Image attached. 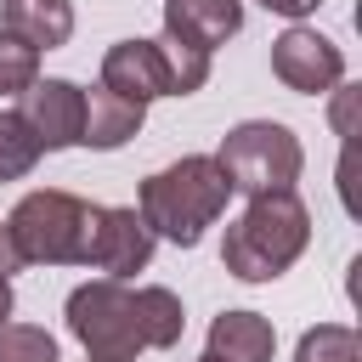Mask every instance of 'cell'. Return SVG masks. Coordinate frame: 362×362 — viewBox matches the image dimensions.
<instances>
[{"label":"cell","mask_w":362,"mask_h":362,"mask_svg":"<svg viewBox=\"0 0 362 362\" xmlns=\"http://www.w3.org/2000/svg\"><path fill=\"white\" fill-rule=\"evenodd\" d=\"M232 204V181L215 164V153H187L164 170H153L136 192V215L147 221L153 238H170L181 249H192L204 238V226H215Z\"/></svg>","instance_id":"6da1fadb"},{"label":"cell","mask_w":362,"mask_h":362,"mask_svg":"<svg viewBox=\"0 0 362 362\" xmlns=\"http://www.w3.org/2000/svg\"><path fill=\"white\" fill-rule=\"evenodd\" d=\"M311 243V209L300 192H260L243 204V215L226 226L221 260L238 283H272L283 277Z\"/></svg>","instance_id":"7a4b0ae2"},{"label":"cell","mask_w":362,"mask_h":362,"mask_svg":"<svg viewBox=\"0 0 362 362\" xmlns=\"http://www.w3.org/2000/svg\"><path fill=\"white\" fill-rule=\"evenodd\" d=\"M96 215H102V204L62 192V187H40V192L17 198V209L6 215V232L23 255V266H85Z\"/></svg>","instance_id":"3957f363"},{"label":"cell","mask_w":362,"mask_h":362,"mask_svg":"<svg viewBox=\"0 0 362 362\" xmlns=\"http://www.w3.org/2000/svg\"><path fill=\"white\" fill-rule=\"evenodd\" d=\"M215 164L226 170L232 192H249V198H260V192H294V181L305 170V147L277 119H243V124H232L221 136Z\"/></svg>","instance_id":"277c9868"},{"label":"cell","mask_w":362,"mask_h":362,"mask_svg":"<svg viewBox=\"0 0 362 362\" xmlns=\"http://www.w3.org/2000/svg\"><path fill=\"white\" fill-rule=\"evenodd\" d=\"M68 334L85 345L90 362H136L147 345H141V322H136V288L130 283H113V277H96V283H79L68 294Z\"/></svg>","instance_id":"5b68a950"},{"label":"cell","mask_w":362,"mask_h":362,"mask_svg":"<svg viewBox=\"0 0 362 362\" xmlns=\"http://www.w3.org/2000/svg\"><path fill=\"white\" fill-rule=\"evenodd\" d=\"M272 74H277L288 90H300V96H328V90H339V79H345V51H339L328 34H317V28H305V23H288V28L272 40Z\"/></svg>","instance_id":"8992f818"},{"label":"cell","mask_w":362,"mask_h":362,"mask_svg":"<svg viewBox=\"0 0 362 362\" xmlns=\"http://www.w3.org/2000/svg\"><path fill=\"white\" fill-rule=\"evenodd\" d=\"M40 141V153H62V147H79L85 136V90L74 79H34L23 90V107H17Z\"/></svg>","instance_id":"52a82bcc"},{"label":"cell","mask_w":362,"mask_h":362,"mask_svg":"<svg viewBox=\"0 0 362 362\" xmlns=\"http://www.w3.org/2000/svg\"><path fill=\"white\" fill-rule=\"evenodd\" d=\"M153 243H158V238L147 232V221L136 215V204H119V209H102V215H96V232H90V255H85V266H96L102 277L124 283V277L147 272Z\"/></svg>","instance_id":"ba28073f"},{"label":"cell","mask_w":362,"mask_h":362,"mask_svg":"<svg viewBox=\"0 0 362 362\" xmlns=\"http://www.w3.org/2000/svg\"><path fill=\"white\" fill-rule=\"evenodd\" d=\"M102 85L130 96V102H153V96H170V68H164V45L158 40H119L107 45L102 57Z\"/></svg>","instance_id":"9c48e42d"},{"label":"cell","mask_w":362,"mask_h":362,"mask_svg":"<svg viewBox=\"0 0 362 362\" xmlns=\"http://www.w3.org/2000/svg\"><path fill=\"white\" fill-rule=\"evenodd\" d=\"M243 28V0H164V34L192 45V51H215Z\"/></svg>","instance_id":"30bf717a"},{"label":"cell","mask_w":362,"mask_h":362,"mask_svg":"<svg viewBox=\"0 0 362 362\" xmlns=\"http://www.w3.org/2000/svg\"><path fill=\"white\" fill-rule=\"evenodd\" d=\"M141 119H147L141 102H130V96L96 85V90H85V136H79V147L113 153V147H124V141L141 130Z\"/></svg>","instance_id":"8fae6325"},{"label":"cell","mask_w":362,"mask_h":362,"mask_svg":"<svg viewBox=\"0 0 362 362\" xmlns=\"http://www.w3.org/2000/svg\"><path fill=\"white\" fill-rule=\"evenodd\" d=\"M209 356L215 362H272L277 356V328L260 311H221L209 322Z\"/></svg>","instance_id":"7c38bea8"},{"label":"cell","mask_w":362,"mask_h":362,"mask_svg":"<svg viewBox=\"0 0 362 362\" xmlns=\"http://www.w3.org/2000/svg\"><path fill=\"white\" fill-rule=\"evenodd\" d=\"M0 28L17 34L23 45H34V51H57L74 34V0H6Z\"/></svg>","instance_id":"4fadbf2b"},{"label":"cell","mask_w":362,"mask_h":362,"mask_svg":"<svg viewBox=\"0 0 362 362\" xmlns=\"http://www.w3.org/2000/svg\"><path fill=\"white\" fill-rule=\"evenodd\" d=\"M136 322H141V345L147 351H170L181 339V328H187V311L175 300V288L147 283V288H136Z\"/></svg>","instance_id":"5bb4252c"},{"label":"cell","mask_w":362,"mask_h":362,"mask_svg":"<svg viewBox=\"0 0 362 362\" xmlns=\"http://www.w3.org/2000/svg\"><path fill=\"white\" fill-rule=\"evenodd\" d=\"M34 164H40V141H34L28 119L0 107V181H23Z\"/></svg>","instance_id":"9a60e30c"},{"label":"cell","mask_w":362,"mask_h":362,"mask_svg":"<svg viewBox=\"0 0 362 362\" xmlns=\"http://www.w3.org/2000/svg\"><path fill=\"white\" fill-rule=\"evenodd\" d=\"M294 362H362V339L345 322H317V328L300 334Z\"/></svg>","instance_id":"2e32d148"},{"label":"cell","mask_w":362,"mask_h":362,"mask_svg":"<svg viewBox=\"0 0 362 362\" xmlns=\"http://www.w3.org/2000/svg\"><path fill=\"white\" fill-rule=\"evenodd\" d=\"M158 45H164V68H170V96H192V90H204V79H209V57L192 51V45H181V40H170V34H158Z\"/></svg>","instance_id":"e0dca14e"},{"label":"cell","mask_w":362,"mask_h":362,"mask_svg":"<svg viewBox=\"0 0 362 362\" xmlns=\"http://www.w3.org/2000/svg\"><path fill=\"white\" fill-rule=\"evenodd\" d=\"M40 79V51L0 28V96H23Z\"/></svg>","instance_id":"ac0fdd59"},{"label":"cell","mask_w":362,"mask_h":362,"mask_svg":"<svg viewBox=\"0 0 362 362\" xmlns=\"http://www.w3.org/2000/svg\"><path fill=\"white\" fill-rule=\"evenodd\" d=\"M0 362H62L57 339L34 322H6L0 328Z\"/></svg>","instance_id":"d6986e66"},{"label":"cell","mask_w":362,"mask_h":362,"mask_svg":"<svg viewBox=\"0 0 362 362\" xmlns=\"http://www.w3.org/2000/svg\"><path fill=\"white\" fill-rule=\"evenodd\" d=\"M255 6H266V11H277V17H288V23H305L322 0H255Z\"/></svg>","instance_id":"ffe728a7"},{"label":"cell","mask_w":362,"mask_h":362,"mask_svg":"<svg viewBox=\"0 0 362 362\" xmlns=\"http://www.w3.org/2000/svg\"><path fill=\"white\" fill-rule=\"evenodd\" d=\"M11 272H23V255H17V243H11V232L0 226V277H11Z\"/></svg>","instance_id":"44dd1931"},{"label":"cell","mask_w":362,"mask_h":362,"mask_svg":"<svg viewBox=\"0 0 362 362\" xmlns=\"http://www.w3.org/2000/svg\"><path fill=\"white\" fill-rule=\"evenodd\" d=\"M351 102H356V90L345 85V90H339V107H334V124H339V136H351Z\"/></svg>","instance_id":"7402d4cb"},{"label":"cell","mask_w":362,"mask_h":362,"mask_svg":"<svg viewBox=\"0 0 362 362\" xmlns=\"http://www.w3.org/2000/svg\"><path fill=\"white\" fill-rule=\"evenodd\" d=\"M11 322V277H0V328Z\"/></svg>","instance_id":"603a6c76"},{"label":"cell","mask_w":362,"mask_h":362,"mask_svg":"<svg viewBox=\"0 0 362 362\" xmlns=\"http://www.w3.org/2000/svg\"><path fill=\"white\" fill-rule=\"evenodd\" d=\"M198 362H215V356H209V351H204V356H198Z\"/></svg>","instance_id":"cb8c5ba5"}]
</instances>
